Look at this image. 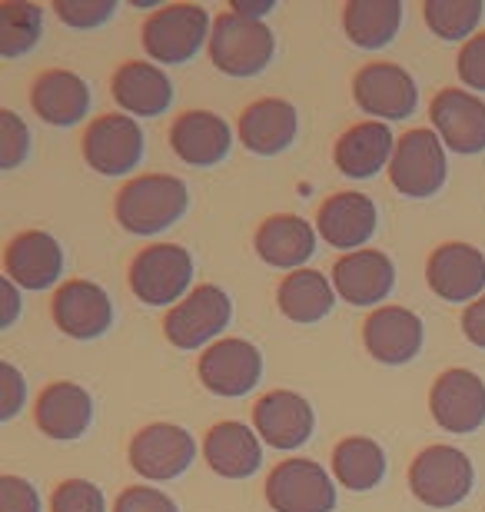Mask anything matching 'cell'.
I'll list each match as a JSON object with an SVG mask.
<instances>
[{
  "label": "cell",
  "mask_w": 485,
  "mask_h": 512,
  "mask_svg": "<svg viewBox=\"0 0 485 512\" xmlns=\"http://www.w3.org/2000/svg\"><path fill=\"white\" fill-rule=\"evenodd\" d=\"M422 320L406 306H383L363 323V343L373 360L386 366H406L422 350Z\"/></svg>",
  "instance_id": "18"
},
{
  "label": "cell",
  "mask_w": 485,
  "mask_h": 512,
  "mask_svg": "<svg viewBox=\"0 0 485 512\" xmlns=\"http://www.w3.org/2000/svg\"><path fill=\"white\" fill-rule=\"evenodd\" d=\"M30 104L50 127H74L90 110V87L70 70H47L34 80Z\"/></svg>",
  "instance_id": "26"
},
{
  "label": "cell",
  "mask_w": 485,
  "mask_h": 512,
  "mask_svg": "<svg viewBox=\"0 0 485 512\" xmlns=\"http://www.w3.org/2000/svg\"><path fill=\"white\" fill-rule=\"evenodd\" d=\"M485 14V7L479 0H429L422 7L429 30L439 40H466L472 37V30L479 27V20Z\"/></svg>",
  "instance_id": "34"
},
{
  "label": "cell",
  "mask_w": 485,
  "mask_h": 512,
  "mask_svg": "<svg viewBox=\"0 0 485 512\" xmlns=\"http://www.w3.org/2000/svg\"><path fill=\"white\" fill-rule=\"evenodd\" d=\"M449 173L446 143L432 130H409L402 133L389 163V180L402 197L426 200L442 190Z\"/></svg>",
  "instance_id": "5"
},
{
  "label": "cell",
  "mask_w": 485,
  "mask_h": 512,
  "mask_svg": "<svg viewBox=\"0 0 485 512\" xmlns=\"http://www.w3.org/2000/svg\"><path fill=\"white\" fill-rule=\"evenodd\" d=\"M0 512H40L37 489L20 476H0Z\"/></svg>",
  "instance_id": "40"
},
{
  "label": "cell",
  "mask_w": 485,
  "mask_h": 512,
  "mask_svg": "<svg viewBox=\"0 0 485 512\" xmlns=\"http://www.w3.org/2000/svg\"><path fill=\"white\" fill-rule=\"evenodd\" d=\"M426 280L446 303H469L485 290V256L469 243H442L429 256Z\"/></svg>",
  "instance_id": "17"
},
{
  "label": "cell",
  "mask_w": 485,
  "mask_h": 512,
  "mask_svg": "<svg viewBox=\"0 0 485 512\" xmlns=\"http://www.w3.org/2000/svg\"><path fill=\"white\" fill-rule=\"evenodd\" d=\"M266 503L273 512H333L336 486L319 463L286 459L266 479Z\"/></svg>",
  "instance_id": "8"
},
{
  "label": "cell",
  "mask_w": 485,
  "mask_h": 512,
  "mask_svg": "<svg viewBox=\"0 0 485 512\" xmlns=\"http://www.w3.org/2000/svg\"><path fill=\"white\" fill-rule=\"evenodd\" d=\"M34 419L44 436L60 439V443H74L94 423V399L77 383H54L40 393Z\"/></svg>",
  "instance_id": "22"
},
{
  "label": "cell",
  "mask_w": 485,
  "mask_h": 512,
  "mask_svg": "<svg viewBox=\"0 0 485 512\" xmlns=\"http://www.w3.org/2000/svg\"><path fill=\"white\" fill-rule=\"evenodd\" d=\"M113 100L130 117H157L173 104V84L160 67L130 60L113 74Z\"/></svg>",
  "instance_id": "27"
},
{
  "label": "cell",
  "mask_w": 485,
  "mask_h": 512,
  "mask_svg": "<svg viewBox=\"0 0 485 512\" xmlns=\"http://www.w3.org/2000/svg\"><path fill=\"white\" fill-rule=\"evenodd\" d=\"M462 333L472 346L485 350V296H479L476 303H469V310L462 313Z\"/></svg>",
  "instance_id": "42"
},
{
  "label": "cell",
  "mask_w": 485,
  "mask_h": 512,
  "mask_svg": "<svg viewBox=\"0 0 485 512\" xmlns=\"http://www.w3.org/2000/svg\"><path fill=\"white\" fill-rule=\"evenodd\" d=\"M476 473L466 453L452 446H429L412 459L409 466V489L422 506L429 509H452L472 493Z\"/></svg>",
  "instance_id": "3"
},
{
  "label": "cell",
  "mask_w": 485,
  "mask_h": 512,
  "mask_svg": "<svg viewBox=\"0 0 485 512\" xmlns=\"http://www.w3.org/2000/svg\"><path fill=\"white\" fill-rule=\"evenodd\" d=\"M392 153H396V140H392L389 127L369 120V124L349 127L336 140V167L349 180H369L383 167H389Z\"/></svg>",
  "instance_id": "28"
},
{
  "label": "cell",
  "mask_w": 485,
  "mask_h": 512,
  "mask_svg": "<svg viewBox=\"0 0 485 512\" xmlns=\"http://www.w3.org/2000/svg\"><path fill=\"white\" fill-rule=\"evenodd\" d=\"M359 110L379 120H406L419 107V90L399 64H366L353 80Z\"/></svg>",
  "instance_id": "12"
},
{
  "label": "cell",
  "mask_w": 485,
  "mask_h": 512,
  "mask_svg": "<svg viewBox=\"0 0 485 512\" xmlns=\"http://www.w3.org/2000/svg\"><path fill=\"white\" fill-rule=\"evenodd\" d=\"M113 512H180V509L167 493H160V489L130 486V489H123V493L117 496V506H113Z\"/></svg>",
  "instance_id": "38"
},
{
  "label": "cell",
  "mask_w": 485,
  "mask_h": 512,
  "mask_svg": "<svg viewBox=\"0 0 485 512\" xmlns=\"http://www.w3.org/2000/svg\"><path fill=\"white\" fill-rule=\"evenodd\" d=\"M203 456L216 476L223 479H250L263 466V443L253 429L243 423H216L206 433Z\"/></svg>",
  "instance_id": "25"
},
{
  "label": "cell",
  "mask_w": 485,
  "mask_h": 512,
  "mask_svg": "<svg viewBox=\"0 0 485 512\" xmlns=\"http://www.w3.org/2000/svg\"><path fill=\"white\" fill-rule=\"evenodd\" d=\"M0 300H4V316H0V326H14L17 320V310H20V296H17V283L14 280H0Z\"/></svg>",
  "instance_id": "43"
},
{
  "label": "cell",
  "mask_w": 485,
  "mask_h": 512,
  "mask_svg": "<svg viewBox=\"0 0 485 512\" xmlns=\"http://www.w3.org/2000/svg\"><path fill=\"white\" fill-rule=\"evenodd\" d=\"M84 160L100 177H123L143 160V130L130 114H103L84 133Z\"/></svg>",
  "instance_id": "10"
},
{
  "label": "cell",
  "mask_w": 485,
  "mask_h": 512,
  "mask_svg": "<svg viewBox=\"0 0 485 512\" xmlns=\"http://www.w3.org/2000/svg\"><path fill=\"white\" fill-rule=\"evenodd\" d=\"M276 50L273 30L263 20L240 17L226 10L213 20L210 34V60L226 77H256L270 67Z\"/></svg>",
  "instance_id": "2"
},
{
  "label": "cell",
  "mask_w": 485,
  "mask_h": 512,
  "mask_svg": "<svg viewBox=\"0 0 485 512\" xmlns=\"http://www.w3.org/2000/svg\"><path fill=\"white\" fill-rule=\"evenodd\" d=\"M276 303L286 320L293 323H319L323 316L333 313L336 306V290L329 286V280L316 270H296L280 283Z\"/></svg>",
  "instance_id": "31"
},
{
  "label": "cell",
  "mask_w": 485,
  "mask_h": 512,
  "mask_svg": "<svg viewBox=\"0 0 485 512\" xmlns=\"http://www.w3.org/2000/svg\"><path fill=\"white\" fill-rule=\"evenodd\" d=\"M429 409L446 433H476L485 423V383L472 370L442 373L429 393Z\"/></svg>",
  "instance_id": "15"
},
{
  "label": "cell",
  "mask_w": 485,
  "mask_h": 512,
  "mask_svg": "<svg viewBox=\"0 0 485 512\" xmlns=\"http://www.w3.org/2000/svg\"><path fill=\"white\" fill-rule=\"evenodd\" d=\"M346 37L363 50H379L396 40L402 27L399 0H353L343 10Z\"/></svg>",
  "instance_id": "30"
},
{
  "label": "cell",
  "mask_w": 485,
  "mask_h": 512,
  "mask_svg": "<svg viewBox=\"0 0 485 512\" xmlns=\"http://www.w3.org/2000/svg\"><path fill=\"white\" fill-rule=\"evenodd\" d=\"M190 190L187 183L170 177V173H147V177L130 180L117 193V223L133 237H157L170 230L180 217H187Z\"/></svg>",
  "instance_id": "1"
},
{
  "label": "cell",
  "mask_w": 485,
  "mask_h": 512,
  "mask_svg": "<svg viewBox=\"0 0 485 512\" xmlns=\"http://www.w3.org/2000/svg\"><path fill=\"white\" fill-rule=\"evenodd\" d=\"M4 270L20 290H50L64 273V250L50 233L27 230L7 243Z\"/></svg>",
  "instance_id": "19"
},
{
  "label": "cell",
  "mask_w": 485,
  "mask_h": 512,
  "mask_svg": "<svg viewBox=\"0 0 485 512\" xmlns=\"http://www.w3.org/2000/svg\"><path fill=\"white\" fill-rule=\"evenodd\" d=\"M30 153V130L14 110H0V170H14Z\"/></svg>",
  "instance_id": "36"
},
{
  "label": "cell",
  "mask_w": 485,
  "mask_h": 512,
  "mask_svg": "<svg viewBox=\"0 0 485 512\" xmlns=\"http://www.w3.org/2000/svg\"><path fill=\"white\" fill-rule=\"evenodd\" d=\"M459 77L462 84H469L472 90L485 94V34L472 37L459 54Z\"/></svg>",
  "instance_id": "41"
},
{
  "label": "cell",
  "mask_w": 485,
  "mask_h": 512,
  "mask_svg": "<svg viewBox=\"0 0 485 512\" xmlns=\"http://www.w3.org/2000/svg\"><path fill=\"white\" fill-rule=\"evenodd\" d=\"M263 356L246 340H220L200 356V383L213 396L240 399L260 386Z\"/></svg>",
  "instance_id": "11"
},
{
  "label": "cell",
  "mask_w": 485,
  "mask_h": 512,
  "mask_svg": "<svg viewBox=\"0 0 485 512\" xmlns=\"http://www.w3.org/2000/svg\"><path fill=\"white\" fill-rule=\"evenodd\" d=\"M432 127L452 153L472 157L485 150V104L469 90L449 87L436 94L429 107Z\"/></svg>",
  "instance_id": "13"
},
{
  "label": "cell",
  "mask_w": 485,
  "mask_h": 512,
  "mask_svg": "<svg viewBox=\"0 0 485 512\" xmlns=\"http://www.w3.org/2000/svg\"><path fill=\"white\" fill-rule=\"evenodd\" d=\"M253 423L266 446L293 453V449L309 443L316 426V413L303 396L290 393V389H273V393H266L253 406Z\"/></svg>",
  "instance_id": "14"
},
{
  "label": "cell",
  "mask_w": 485,
  "mask_h": 512,
  "mask_svg": "<svg viewBox=\"0 0 485 512\" xmlns=\"http://www.w3.org/2000/svg\"><path fill=\"white\" fill-rule=\"evenodd\" d=\"M27 403V383L14 363H0V419L10 423Z\"/></svg>",
  "instance_id": "39"
},
{
  "label": "cell",
  "mask_w": 485,
  "mask_h": 512,
  "mask_svg": "<svg viewBox=\"0 0 485 512\" xmlns=\"http://www.w3.org/2000/svg\"><path fill=\"white\" fill-rule=\"evenodd\" d=\"M333 473L339 483L346 489H353V493H369V489H376L386 476L383 446L366 436L343 439L333 453Z\"/></svg>",
  "instance_id": "32"
},
{
  "label": "cell",
  "mask_w": 485,
  "mask_h": 512,
  "mask_svg": "<svg viewBox=\"0 0 485 512\" xmlns=\"http://www.w3.org/2000/svg\"><path fill=\"white\" fill-rule=\"evenodd\" d=\"M299 130L296 107L280 97L256 100L243 110L240 117V143L256 157H276V153L290 150Z\"/></svg>",
  "instance_id": "24"
},
{
  "label": "cell",
  "mask_w": 485,
  "mask_h": 512,
  "mask_svg": "<svg viewBox=\"0 0 485 512\" xmlns=\"http://www.w3.org/2000/svg\"><path fill=\"white\" fill-rule=\"evenodd\" d=\"M40 34H44V10L37 4H20V0L0 4V57L17 60L30 54Z\"/></svg>",
  "instance_id": "33"
},
{
  "label": "cell",
  "mask_w": 485,
  "mask_h": 512,
  "mask_svg": "<svg viewBox=\"0 0 485 512\" xmlns=\"http://www.w3.org/2000/svg\"><path fill=\"white\" fill-rule=\"evenodd\" d=\"M54 14L74 30H94L117 14V0H57Z\"/></svg>",
  "instance_id": "35"
},
{
  "label": "cell",
  "mask_w": 485,
  "mask_h": 512,
  "mask_svg": "<svg viewBox=\"0 0 485 512\" xmlns=\"http://www.w3.org/2000/svg\"><path fill=\"white\" fill-rule=\"evenodd\" d=\"M233 303L220 286H196L163 320V333L177 350H200L230 326Z\"/></svg>",
  "instance_id": "7"
},
{
  "label": "cell",
  "mask_w": 485,
  "mask_h": 512,
  "mask_svg": "<svg viewBox=\"0 0 485 512\" xmlns=\"http://www.w3.org/2000/svg\"><path fill=\"white\" fill-rule=\"evenodd\" d=\"M210 30V14L200 4L160 7L143 24V50L160 64H187L203 47Z\"/></svg>",
  "instance_id": "6"
},
{
  "label": "cell",
  "mask_w": 485,
  "mask_h": 512,
  "mask_svg": "<svg viewBox=\"0 0 485 512\" xmlns=\"http://www.w3.org/2000/svg\"><path fill=\"white\" fill-rule=\"evenodd\" d=\"M54 323L70 340H100L113 323V303L107 290L90 280H70L54 293Z\"/></svg>",
  "instance_id": "16"
},
{
  "label": "cell",
  "mask_w": 485,
  "mask_h": 512,
  "mask_svg": "<svg viewBox=\"0 0 485 512\" xmlns=\"http://www.w3.org/2000/svg\"><path fill=\"white\" fill-rule=\"evenodd\" d=\"M196 459V443L187 429L173 423H153L140 429L130 443V466L150 483H170L183 476Z\"/></svg>",
  "instance_id": "9"
},
{
  "label": "cell",
  "mask_w": 485,
  "mask_h": 512,
  "mask_svg": "<svg viewBox=\"0 0 485 512\" xmlns=\"http://www.w3.org/2000/svg\"><path fill=\"white\" fill-rule=\"evenodd\" d=\"M170 147L190 167H216V163L230 157L233 133L230 124L210 114V110H187V114L173 120Z\"/></svg>",
  "instance_id": "20"
},
{
  "label": "cell",
  "mask_w": 485,
  "mask_h": 512,
  "mask_svg": "<svg viewBox=\"0 0 485 512\" xmlns=\"http://www.w3.org/2000/svg\"><path fill=\"white\" fill-rule=\"evenodd\" d=\"M333 286L346 303L353 306H376L396 286V266L379 250H356L346 253L333 266Z\"/></svg>",
  "instance_id": "21"
},
{
  "label": "cell",
  "mask_w": 485,
  "mask_h": 512,
  "mask_svg": "<svg viewBox=\"0 0 485 512\" xmlns=\"http://www.w3.org/2000/svg\"><path fill=\"white\" fill-rule=\"evenodd\" d=\"M316 253V230L303 217H270L256 230V256L276 270H299Z\"/></svg>",
  "instance_id": "29"
},
{
  "label": "cell",
  "mask_w": 485,
  "mask_h": 512,
  "mask_svg": "<svg viewBox=\"0 0 485 512\" xmlns=\"http://www.w3.org/2000/svg\"><path fill=\"white\" fill-rule=\"evenodd\" d=\"M50 509L54 512H107L103 503V493L87 483V479H67L54 489V499H50Z\"/></svg>",
  "instance_id": "37"
},
{
  "label": "cell",
  "mask_w": 485,
  "mask_h": 512,
  "mask_svg": "<svg viewBox=\"0 0 485 512\" xmlns=\"http://www.w3.org/2000/svg\"><path fill=\"white\" fill-rule=\"evenodd\" d=\"M193 283V256L173 243H153L130 263V290L147 306H170L187 300Z\"/></svg>",
  "instance_id": "4"
},
{
  "label": "cell",
  "mask_w": 485,
  "mask_h": 512,
  "mask_svg": "<svg viewBox=\"0 0 485 512\" xmlns=\"http://www.w3.org/2000/svg\"><path fill=\"white\" fill-rule=\"evenodd\" d=\"M316 230L329 247L356 253L376 233V203L363 193H336L319 207Z\"/></svg>",
  "instance_id": "23"
},
{
  "label": "cell",
  "mask_w": 485,
  "mask_h": 512,
  "mask_svg": "<svg viewBox=\"0 0 485 512\" xmlns=\"http://www.w3.org/2000/svg\"><path fill=\"white\" fill-rule=\"evenodd\" d=\"M273 7H276L273 0H233V4H230L233 14L250 17V20H260V17H266Z\"/></svg>",
  "instance_id": "44"
}]
</instances>
